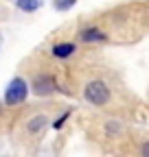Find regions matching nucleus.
<instances>
[{"instance_id":"nucleus-1","label":"nucleus","mask_w":149,"mask_h":157,"mask_svg":"<svg viewBox=\"0 0 149 157\" xmlns=\"http://www.w3.org/2000/svg\"><path fill=\"white\" fill-rule=\"evenodd\" d=\"M26 94H29L26 81H24V78H20V76H15L13 81L9 83L7 92H5V103L11 105V107H13V105H20V103L26 101Z\"/></svg>"},{"instance_id":"nucleus-2","label":"nucleus","mask_w":149,"mask_h":157,"mask_svg":"<svg viewBox=\"0 0 149 157\" xmlns=\"http://www.w3.org/2000/svg\"><path fill=\"white\" fill-rule=\"evenodd\" d=\"M86 98L92 105H105L110 101V90L103 81H92L86 87Z\"/></svg>"},{"instance_id":"nucleus-3","label":"nucleus","mask_w":149,"mask_h":157,"mask_svg":"<svg viewBox=\"0 0 149 157\" xmlns=\"http://www.w3.org/2000/svg\"><path fill=\"white\" fill-rule=\"evenodd\" d=\"M53 90H55V81H53V76H48V74H40V76H35V81H33V92H35V94H40V96H48Z\"/></svg>"},{"instance_id":"nucleus-4","label":"nucleus","mask_w":149,"mask_h":157,"mask_svg":"<svg viewBox=\"0 0 149 157\" xmlns=\"http://www.w3.org/2000/svg\"><path fill=\"white\" fill-rule=\"evenodd\" d=\"M15 5L24 13H33V11H37L42 7V0H15Z\"/></svg>"},{"instance_id":"nucleus-5","label":"nucleus","mask_w":149,"mask_h":157,"mask_svg":"<svg viewBox=\"0 0 149 157\" xmlns=\"http://www.w3.org/2000/svg\"><path fill=\"white\" fill-rule=\"evenodd\" d=\"M74 52V44H57V46H55L53 48V55L55 57H57V59H66V57H70Z\"/></svg>"},{"instance_id":"nucleus-6","label":"nucleus","mask_w":149,"mask_h":157,"mask_svg":"<svg viewBox=\"0 0 149 157\" xmlns=\"http://www.w3.org/2000/svg\"><path fill=\"white\" fill-rule=\"evenodd\" d=\"M81 39L83 42H103L105 35L101 31H97V29H83L81 31Z\"/></svg>"},{"instance_id":"nucleus-7","label":"nucleus","mask_w":149,"mask_h":157,"mask_svg":"<svg viewBox=\"0 0 149 157\" xmlns=\"http://www.w3.org/2000/svg\"><path fill=\"white\" fill-rule=\"evenodd\" d=\"M46 122H48V120H46L44 116H37V118H33V120L29 122V131H31V133H37V131H42V129L46 127Z\"/></svg>"},{"instance_id":"nucleus-8","label":"nucleus","mask_w":149,"mask_h":157,"mask_svg":"<svg viewBox=\"0 0 149 157\" xmlns=\"http://www.w3.org/2000/svg\"><path fill=\"white\" fill-rule=\"evenodd\" d=\"M77 0H55V7H57L59 11H66V9H70Z\"/></svg>"},{"instance_id":"nucleus-9","label":"nucleus","mask_w":149,"mask_h":157,"mask_svg":"<svg viewBox=\"0 0 149 157\" xmlns=\"http://www.w3.org/2000/svg\"><path fill=\"white\" fill-rule=\"evenodd\" d=\"M143 155H145V157H149V142L143 146Z\"/></svg>"},{"instance_id":"nucleus-10","label":"nucleus","mask_w":149,"mask_h":157,"mask_svg":"<svg viewBox=\"0 0 149 157\" xmlns=\"http://www.w3.org/2000/svg\"><path fill=\"white\" fill-rule=\"evenodd\" d=\"M0 46H2V37H0Z\"/></svg>"}]
</instances>
